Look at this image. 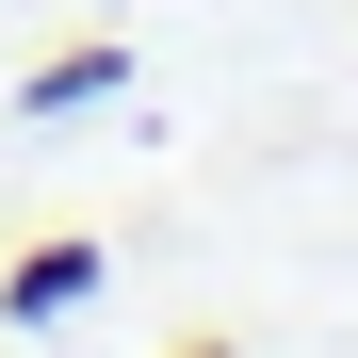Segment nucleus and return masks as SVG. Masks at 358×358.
<instances>
[{
  "mask_svg": "<svg viewBox=\"0 0 358 358\" xmlns=\"http://www.w3.org/2000/svg\"><path fill=\"white\" fill-rule=\"evenodd\" d=\"M114 82H131V49H66V66H33L17 98H33V114H82V98H114Z\"/></svg>",
  "mask_w": 358,
  "mask_h": 358,
  "instance_id": "f03ea898",
  "label": "nucleus"
},
{
  "mask_svg": "<svg viewBox=\"0 0 358 358\" xmlns=\"http://www.w3.org/2000/svg\"><path fill=\"white\" fill-rule=\"evenodd\" d=\"M82 293H98V245H82V228H66V245H33L17 277H0V326H66Z\"/></svg>",
  "mask_w": 358,
  "mask_h": 358,
  "instance_id": "f257e3e1",
  "label": "nucleus"
},
{
  "mask_svg": "<svg viewBox=\"0 0 358 358\" xmlns=\"http://www.w3.org/2000/svg\"><path fill=\"white\" fill-rule=\"evenodd\" d=\"M179 358H228V342H179Z\"/></svg>",
  "mask_w": 358,
  "mask_h": 358,
  "instance_id": "7ed1b4c3",
  "label": "nucleus"
}]
</instances>
